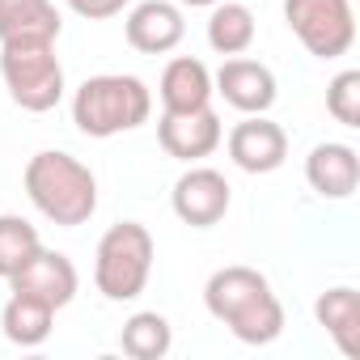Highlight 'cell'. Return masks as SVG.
Returning a JSON list of instances; mask_svg holds the SVG:
<instances>
[{
  "instance_id": "obj_11",
  "label": "cell",
  "mask_w": 360,
  "mask_h": 360,
  "mask_svg": "<svg viewBox=\"0 0 360 360\" xmlns=\"http://www.w3.org/2000/svg\"><path fill=\"white\" fill-rule=\"evenodd\" d=\"M123 34H127V47L140 56H165L187 34L183 5H174V0H140L123 18Z\"/></svg>"
},
{
  "instance_id": "obj_19",
  "label": "cell",
  "mask_w": 360,
  "mask_h": 360,
  "mask_svg": "<svg viewBox=\"0 0 360 360\" xmlns=\"http://www.w3.org/2000/svg\"><path fill=\"white\" fill-rule=\"evenodd\" d=\"M119 347H123V356H131V360H161V356L174 347V330H169V322H165L157 309H140V314H131V318L123 322Z\"/></svg>"
},
{
  "instance_id": "obj_16",
  "label": "cell",
  "mask_w": 360,
  "mask_h": 360,
  "mask_svg": "<svg viewBox=\"0 0 360 360\" xmlns=\"http://www.w3.org/2000/svg\"><path fill=\"white\" fill-rule=\"evenodd\" d=\"M64 22L51 0H0V43L13 39H60Z\"/></svg>"
},
{
  "instance_id": "obj_12",
  "label": "cell",
  "mask_w": 360,
  "mask_h": 360,
  "mask_svg": "<svg viewBox=\"0 0 360 360\" xmlns=\"http://www.w3.org/2000/svg\"><path fill=\"white\" fill-rule=\"evenodd\" d=\"M9 288H13V292H30V297L47 301L51 309H64V305H72L81 280H77V267H72L68 255L43 246L18 276H9Z\"/></svg>"
},
{
  "instance_id": "obj_4",
  "label": "cell",
  "mask_w": 360,
  "mask_h": 360,
  "mask_svg": "<svg viewBox=\"0 0 360 360\" xmlns=\"http://www.w3.org/2000/svg\"><path fill=\"white\" fill-rule=\"evenodd\" d=\"M0 77H5L9 98L30 115L56 110L64 98V64H60L51 39L0 43Z\"/></svg>"
},
{
  "instance_id": "obj_10",
  "label": "cell",
  "mask_w": 360,
  "mask_h": 360,
  "mask_svg": "<svg viewBox=\"0 0 360 360\" xmlns=\"http://www.w3.org/2000/svg\"><path fill=\"white\" fill-rule=\"evenodd\" d=\"M225 144H229V161L246 174H276L288 161V136L267 115H246Z\"/></svg>"
},
{
  "instance_id": "obj_14",
  "label": "cell",
  "mask_w": 360,
  "mask_h": 360,
  "mask_svg": "<svg viewBox=\"0 0 360 360\" xmlns=\"http://www.w3.org/2000/svg\"><path fill=\"white\" fill-rule=\"evenodd\" d=\"M157 94H161V110H200V106H212V72L195 56H178V60L165 64Z\"/></svg>"
},
{
  "instance_id": "obj_15",
  "label": "cell",
  "mask_w": 360,
  "mask_h": 360,
  "mask_svg": "<svg viewBox=\"0 0 360 360\" xmlns=\"http://www.w3.org/2000/svg\"><path fill=\"white\" fill-rule=\"evenodd\" d=\"M314 318L335 339V347L343 356H360V292L356 288H347V284L326 288L314 301Z\"/></svg>"
},
{
  "instance_id": "obj_5",
  "label": "cell",
  "mask_w": 360,
  "mask_h": 360,
  "mask_svg": "<svg viewBox=\"0 0 360 360\" xmlns=\"http://www.w3.org/2000/svg\"><path fill=\"white\" fill-rule=\"evenodd\" d=\"M153 233L140 221H119L102 233L94 255V284L106 301H136L153 276Z\"/></svg>"
},
{
  "instance_id": "obj_9",
  "label": "cell",
  "mask_w": 360,
  "mask_h": 360,
  "mask_svg": "<svg viewBox=\"0 0 360 360\" xmlns=\"http://www.w3.org/2000/svg\"><path fill=\"white\" fill-rule=\"evenodd\" d=\"M212 94H221L233 110L242 115H267L276 106V72L259 60H246V56H229L221 64V72L212 77Z\"/></svg>"
},
{
  "instance_id": "obj_21",
  "label": "cell",
  "mask_w": 360,
  "mask_h": 360,
  "mask_svg": "<svg viewBox=\"0 0 360 360\" xmlns=\"http://www.w3.org/2000/svg\"><path fill=\"white\" fill-rule=\"evenodd\" d=\"M326 110L343 127H360V72L347 68L326 85Z\"/></svg>"
},
{
  "instance_id": "obj_17",
  "label": "cell",
  "mask_w": 360,
  "mask_h": 360,
  "mask_svg": "<svg viewBox=\"0 0 360 360\" xmlns=\"http://www.w3.org/2000/svg\"><path fill=\"white\" fill-rule=\"evenodd\" d=\"M51 326H56V309H51L47 301L30 297V292H13V297L5 301V309H0V330H5V339L18 343V347H39V343H47Z\"/></svg>"
},
{
  "instance_id": "obj_22",
  "label": "cell",
  "mask_w": 360,
  "mask_h": 360,
  "mask_svg": "<svg viewBox=\"0 0 360 360\" xmlns=\"http://www.w3.org/2000/svg\"><path fill=\"white\" fill-rule=\"evenodd\" d=\"M131 0H68V9L85 22H106V18H119Z\"/></svg>"
},
{
  "instance_id": "obj_6",
  "label": "cell",
  "mask_w": 360,
  "mask_h": 360,
  "mask_svg": "<svg viewBox=\"0 0 360 360\" xmlns=\"http://www.w3.org/2000/svg\"><path fill=\"white\" fill-rule=\"evenodd\" d=\"M284 22L297 43L318 60H339L356 43L352 0H284Z\"/></svg>"
},
{
  "instance_id": "obj_23",
  "label": "cell",
  "mask_w": 360,
  "mask_h": 360,
  "mask_svg": "<svg viewBox=\"0 0 360 360\" xmlns=\"http://www.w3.org/2000/svg\"><path fill=\"white\" fill-rule=\"evenodd\" d=\"M174 5H187V9H212L217 0H174Z\"/></svg>"
},
{
  "instance_id": "obj_18",
  "label": "cell",
  "mask_w": 360,
  "mask_h": 360,
  "mask_svg": "<svg viewBox=\"0 0 360 360\" xmlns=\"http://www.w3.org/2000/svg\"><path fill=\"white\" fill-rule=\"evenodd\" d=\"M255 43V13L242 0H217L208 13V47L217 56H246Z\"/></svg>"
},
{
  "instance_id": "obj_13",
  "label": "cell",
  "mask_w": 360,
  "mask_h": 360,
  "mask_svg": "<svg viewBox=\"0 0 360 360\" xmlns=\"http://www.w3.org/2000/svg\"><path fill=\"white\" fill-rule=\"evenodd\" d=\"M305 183L322 195V200H347L360 183V157L352 144H339V140H326V144H314L309 157H305Z\"/></svg>"
},
{
  "instance_id": "obj_1",
  "label": "cell",
  "mask_w": 360,
  "mask_h": 360,
  "mask_svg": "<svg viewBox=\"0 0 360 360\" xmlns=\"http://www.w3.org/2000/svg\"><path fill=\"white\" fill-rule=\"evenodd\" d=\"M204 305L217 322L229 326L233 339H242L250 347L276 343L284 335V305L271 292L267 276L255 271V267L233 263V267L212 271L208 284H204Z\"/></svg>"
},
{
  "instance_id": "obj_2",
  "label": "cell",
  "mask_w": 360,
  "mask_h": 360,
  "mask_svg": "<svg viewBox=\"0 0 360 360\" xmlns=\"http://www.w3.org/2000/svg\"><path fill=\"white\" fill-rule=\"evenodd\" d=\"M22 183L30 204L60 229H77L98 212V178L72 153H60V148L34 153L26 161Z\"/></svg>"
},
{
  "instance_id": "obj_3",
  "label": "cell",
  "mask_w": 360,
  "mask_h": 360,
  "mask_svg": "<svg viewBox=\"0 0 360 360\" xmlns=\"http://www.w3.org/2000/svg\"><path fill=\"white\" fill-rule=\"evenodd\" d=\"M153 115V94L140 77L127 72H102L89 77L72 94V123L89 140H110L119 131H136Z\"/></svg>"
},
{
  "instance_id": "obj_20",
  "label": "cell",
  "mask_w": 360,
  "mask_h": 360,
  "mask_svg": "<svg viewBox=\"0 0 360 360\" xmlns=\"http://www.w3.org/2000/svg\"><path fill=\"white\" fill-rule=\"evenodd\" d=\"M39 250H43L39 229H34L26 217H13V212L0 217V280L18 276V271L39 255Z\"/></svg>"
},
{
  "instance_id": "obj_7",
  "label": "cell",
  "mask_w": 360,
  "mask_h": 360,
  "mask_svg": "<svg viewBox=\"0 0 360 360\" xmlns=\"http://www.w3.org/2000/svg\"><path fill=\"white\" fill-rule=\"evenodd\" d=\"M225 140V123L212 106L200 110H161L157 119V144L165 148V157L174 161H204L221 148Z\"/></svg>"
},
{
  "instance_id": "obj_8",
  "label": "cell",
  "mask_w": 360,
  "mask_h": 360,
  "mask_svg": "<svg viewBox=\"0 0 360 360\" xmlns=\"http://www.w3.org/2000/svg\"><path fill=\"white\" fill-rule=\"evenodd\" d=\"M229 200H233V191H229V183H225V174L212 169V165H191V169L174 183V191H169L174 217L183 221V225H191V229H212V225H221L225 212H229Z\"/></svg>"
}]
</instances>
